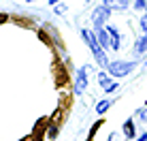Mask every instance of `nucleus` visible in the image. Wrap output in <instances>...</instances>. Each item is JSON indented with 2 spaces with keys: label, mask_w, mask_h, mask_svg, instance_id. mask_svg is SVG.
Listing matches in <instances>:
<instances>
[{
  "label": "nucleus",
  "mask_w": 147,
  "mask_h": 141,
  "mask_svg": "<svg viewBox=\"0 0 147 141\" xmlns=\"http://www.w3.org/2000/svg\"><path fill=\"white\" fill-rule=\"evenodd\" d=\"M81 34H83L85 43H88L90 47H92V54H94L96 62H98L100 66H105V68H107V66H109V60H107V56H105V49L100 47V43H98V39H96V34H92L90 30H81Z\"/></svg>",
  "instance_id": "1"
},
{
  "label": "nucleus",
  "mask_w": 147,
  "mask_h": 141,
  "mask_svg": "<svg viewBox=\"0 0 147 141\" xmlns=\"http://www.w3.org/2000/svg\"><path fill=\"white\" fill-rule=\"evenodd\" d=\"M134 66H136L134 62H109L107 70H109V75H113V77H126Z\"/></svg>",
  "instance_id": "2"
},
{
  "label": "nucleus",
  "mask_w": 147,
  "mask_h": 141,
  "mask_svg": "<svg viewBox=\"0 0 147 141\" xmlns=\"http://www.w3.org/2000/svg\"><path fill=\"white\" fill-rule=\"evenodd\" d=\"M49 130V118H40L36 124H34V130H32V137L34 141H43L45 135H47Z\"/></svg>",
  "instance_id": "3"
},
{
  "label": "nucleus",
  "mask_w": 147,
  "mask_h": 141,
  "mask_svg": "<svg viewBox=\"0 0 147 141\" xmlns=\"http://www.w3.org/2000/svg\"><path fill=\"white\" fill-rule=\"evenodd\" d=\"M88 88V68H79L77 70V79H75V94H81Z\"/></svg>",
  "instance_id": "4"
},
{
  "label": "nucleus",
  "mask_w": 147,
  "mask_h": 141,
  "mask_svg": "<svg viewBox=\"0 0 147 141\" xmlns=\"http://www.w3.org/2000/svg\"><path fill=\"white\" fill-rule=\"evenodd\" d=\"M109 13H111V9H109V7H105V4H102V7H98V9L94 11V15H92L94 26H96V28H100V26L105 24V19H109Z\"/></svg>",
  "instance_id": "5"
},
{
  "label": "nucleus",
  "mask_w": 147,
  "mask_h": 141,
  "mask_svg": "<svg viewBox=\"0 0 147 141\" xmlns=\"http://www.w3.org/2000/svg\"><path fill=\"white\" fill-rule=\"evenodd\" d=\"M66 81H68L66 68L58 62V64H55V85H58V88H62V85H66Z\"/></svg>",
  "instance_id": "6"
},
{
  "label": "nucleus",
  "mask_w": 147,
  "mask_h": 141,
  "mask_svg": "<svg viewBox=\"0 0 147 141\" xmlns=\"http://www.w3.org/2000/svg\"><path fill=\"white\" fill-rule=\"evenodd\" d=\"M96 39H98V43H100V47H102V49L111 45L109 32H107V30H102V28H96Z\"/></svg>",
  "instance_id": "7"
},
{
  "label": "nucleus",
  "mask_w": 147,
  "mask_h": 141,
  "mask_svg": "<svg viewBox=\"0 0 147 141\" xmlns=\"http://www.w3.org/2000/svg\"><path fill=\"white\" fill-rule=\"evenodd\" d=\"M107 32H109V37H111V47H113V49H119V32H117L113 26H109Z\"/></svg>",
  "instance_id": "8"
},
{
  "label": "nucleus",
  "mask_w": 147,
  "mask_h": 141,
  "mask_svg": "<svg viewBox=\"0 0 147 141\" xmlns=\"http://www.w3.org/2000/svg\"><path fill=\"white\" fill-rule=\"evenodd\" d=\"M124 135L128 139H134L136 130H134V122H132V120H126V122H124Z\"/></svg>",
  "instance_id": "9"
},
{
  "label": "nucleus",
  "mask_w": 147,
  "mask_h": 141,
  "mask_svg": "<svg viewBox=\"0 0 147 141\" xmlns=\"http://www.w3.org/2000/svg\"><path fill=\"white\" fill-rule=\"evenodd\" d=\"M126 4H128V0H105V7H115V9H126Z\"/></svg>",
  "instance_id": "10"
},
{
  "label": "nucleus",
  "mask_w": 147,
  "mask_h": 141,
  "mask_svg": "<svg viewBox=\"0 0 147 141\" xmlns=\"http://www.w3.org/2000/svg\"><path fill=\"white\" fill-rule=\"evenodd\" d=\"M105 124V120H98V122L94 124L92 128H90V133H88V141H94V137H96V133H98V128Z\"/></svg>",
  "instance_id": "11"
},
{
  "label": "nucleus",
  "mask_w": 147,
  "mask_h": 141,
  "mask_svg": "<svg viewBox=\"0 0 147 141\" xmlns=\"http://www.w3.org/2000/svg\"><path fill=\"white\" fill-rule=\"evenodd\" d=\"M98 83L102 85V90H107V88H109V85L113 83V81L109 79V75H107V73H100V75H98Z\"/></svg>",
  "instance_id": "12"
},
{
  "label": "nucleus",
  "mask_w": 147,
  "mask_h": 141,
  "mask_svg": "<svg viewBox=\"0 0 147 141\" xmlns=\"http://www.w3.org/2000/svg\"><path fill=\"white\" fill-rule=\"evenodd\" d=\"M145 52H147V34L136 43V54H145Z\"/></svg>",
  "instance_id": "13"
},
{
  "label": "nucleus",
  "mask_w": 147,
  "mask_h": 141,
  "mask_svg": "<svg viewBox=\"0 0 147 141\" xmlns=\"http://www.w3.org/2000/svg\"><path fill=\"white\" fill-rule=\"evenodd\" d=\"M111 105H113L111 100H100V103L96 105V111H98V113H105V111H107V109L111 107Z\"/></svg>",
  "instance_id": "14"
},
{
  "label": "nucleus",
  "mask_w": 147,
  "mask_h": 141,
  "mask_svg": "<svg viewBox=\"0 0 147 141\" xmlns=\"http://www.w3.org/2000/svg\"><path fill=\"white\" fill-rule=\"evenodd\" d=\"M38 39H40V41H43L45 45H49V47L53 45V43H51V39H49V34L45 32V30H38Z\"/></svg>",
  "instance_id": "15"
},
{
  "label": "nucleus",
  "mask_w": 147,
  "mask_h": 141,
  "mask_svg": "<svg viewBox=\"0 0 147 141\" xmlns=\"http://www.w3.org/2000/svg\"><path fill=\"white\" fill-rule=\"evenodd\" d=\"M117 88H119V85H117V81H113V83H111V85H109L107 90H105V92H107V94H111V92H115V90H117Z\"/></svg>",
  "instance_id": "16"
},
{
  "label": "nucleus",
  "mask_w": 147,
  "mask_h": 141,
  "mask_svg": "<svg viewBox=\"0 0 147 141\" xmlns=\"http://www.w3.org/2000/svg\"><path fill=\"white\" fill-rule=\"evenodd\" d=\"M141 28L145 30V34H147V13L143 15V19H141Z\"/></svg>",
  "instance_id": "17"
},
{
  "label": "nucleus",
  "mask_w": 147,
  "mask_h": 141,
  "mask_svg": "<svg viewBox=\"0 0 147 141\" xmlns=\"http://www.w3.org/2000/svg\"><path fill=\"white\" fill-rule=\"evenodd\" d=\"M134 7H136V9H145V7H147V2H145V0H136Z\"/></svg>",
  "instance_id": "18"
},
{
  "label": "nucleus",
  "mask_w": 147,
  "mask_h": 141,
  "mask_svg": "<svg viewBox=\"0 0 147 141\" xmlns=\"http://www.w3.org/2000/svg\"><path fill=\"white\" fill-rule=\"evenodd\" d=\"M139 115H141L143 120H147V107H145V109H139Z\"/></svg>",
  "instance_id": "19"
},
{
  "label": "nucleus",
  "mask_w": 147,
  "mask_h": 141,
  "mask_svg": "<svg viewBox=\"0 0 147 141\" xmlns=\"http://www.w3.org/2000/svg\"><path fill=\"white\" fill-rule=\"evenodd\" d=\"M9 19V15H4V13H0V24H4Z\"/></svg>",
  "instance_id": "20"
},
{
  "label": "nucleus",
  "mask_w": 147,
  "mask_h": 141,
  "mask_svg": "<svg viewBox=\"0 0 147 141\" xmlns=\"http://www.w3.org/2000/svg\"><path fill=\"white\" fill-rule=\"evenodd\" d=\"M19 141H34V137H32V135H28V137H24V139H19Z\"/></svg>",
  "instance_id": "21"
},
{
  "label": "nucleus",
  "mask_w": 147,
  "mask_h": 141,
  "mask_svg": "<svg viewBox=\"0 0 147 141\" xmlns=\"http://www.w3.org/2000/svg\"><path fill=\"white\" fill-rule=\"evenodd\" d=\"M136 141H147V133H143V135H141V137L136 139Z\"/></svg>",
  "instance_id": "22"
},
{
  "label": "nucleus",
  "mask_w": 147,
  "mask_h": 141,
  "mask_svg": "<svg viewBox=\"0 0 147 141\" xmlns=\"http://www.w3.org/2000/svg\"><path fill=\"white\" fill-rule=\"evenodd\" d=\"M55 2H58V0H49V4H55Z\"/></svg>",
  "instance_id": "23"
},
{
  "label": "nucleus",
  "mask_w": 147,
  "mask_h": 141,
  "mask_svg": "<svg viewBox=\"0 0 147 141\" xmlns=\"http://www.w3.org/2000/svg\"><path fill=\"white\" fill-rule=\"evenodd\" d=\"M28 2H32V0H28Z\"/></svg>",
  "instance_id": "24"
}]
</instances>
